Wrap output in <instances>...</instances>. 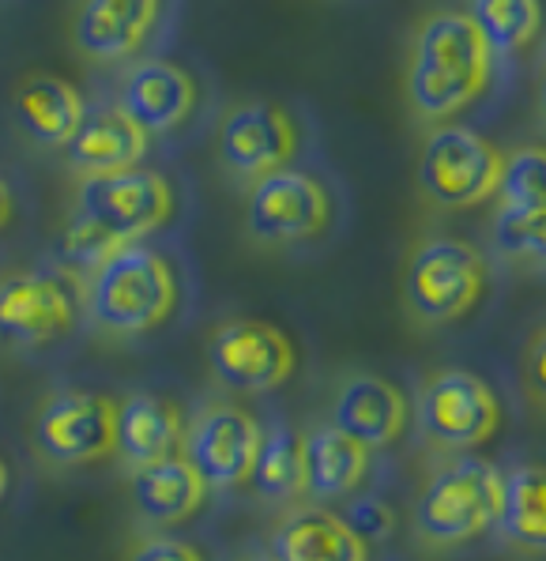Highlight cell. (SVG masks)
<instances>
[{
    "mask_svg": "<svg viewBox=\"0 0 546 561\" xmlns=\"http://www.w3.org/2000/svg\"><path fill=\"white\" fill-rule=\"evenodd\" d=\"M12 114L42 148H65L87 117V99L72 80L57 72H27L12 88Z\"/></svg>",
    "mask_w": 546,
    "mask_h": 561,
    "instance_id": "ac0fdd59",
    "label": "cell"
},
{
    "mask_svg": "<svg viewBox=\"0 0 546 561\" xmlns=\"http://www.w3.org/2000/svg\"><path fill=\"white\" fill-rule=\"evenodd\" d=\"M487 290V264L479 249L460 238H426L403 267V301L419 324H453L479 306Z\"/></svg>",
    "mask_w": 546,
    "mask_h": 561,
    "instance_id": "8992f818",
    "label": "cell"
},
{
    "mask_svg": "<svg viewBox=\"0 0 546 561\" xmlns=\"http://www.w3.org/2000/svg\"><path fill=\"white\" fill-rule=\"evenodd\" d=\"M162 0H80L72 15V42L91 60H128L159 27Z\"/></svg>",
    "mask_w": 546,
    "mask_h": 561,
    "instance_id": "2e32d148",
    "label": "cell"
},
{
    "mask_svg": "<svg viewBox=\"0 0 546 561\" xmlns=\"http://www.w3.org/2000/svg\"><path fill=\"white\" fill-rule=\"evenodd\" d=\"M419 426L433 445L467 453L498 434L501 403L493 388L471 369H437L422 385Z\"/></svg>",
    "mask_w": 546,
    "mask_h": 561,
    "instance_id": "8fae6325",
    "label": "cell"
},
{
    "mask_svg": "<svg viewBox=\"0 0 546 561\" xmlns=\"http://www.w3.org/2000/svg\"><path fill=\"white\" fill-rule=\"evenodd\" d=\"M407 422H411V408H407L403 392L377 374L346 377L332 400V426H340L366 448L396 445Z\"/></svg>",
    "mask_w": 546,
    "mask_h": 561,
    "instance_id": "e0dca14e",
    "label": "cell"
},
{
    "mask_svg": "<svg viewBox=\"0 0 546 561\" xmlns=\"http://www.w3.org/2000/svg\"><path fill=\"white\" fill-rule=\"evenodd\" d=\"M298 125L275 102H241L230 106L219 121L215 151L230 178L257 181L280 167H291L298 151Z\"/></svg>",
    "mask_w": 546,
    "mask_h": 561,
    "instance_id": "5bb4252c",
    "label": "cell"
},
{
    "mask_svg": "<svg viewBox=\"0 0 546 561\" xmlns=\"http://www.w3.org/2000/svg\"><path fill=\"white\" fill-rule=\"evenodd\" d=\"M260 437H264L260 422L238 403H207L193 419H185L181 456L212 490H230L249 482Z\"/></svg>",
    "mask_w": 546,
    "mask_h": 561,
    "instance_id": "4fadbf2b",
    "label": "cell"
},
{
    "mask_svg": "<svg viewBox=\"0 0 546 561\" xmlns=\"http://www.w3.org/2000/svg\"><path fill=\"white\" fill-rule=\"evenodd\" d=\"M249 482L264 502H294L298 494H306V471H302V437L294 434L287 422H275L272 430H264L257 448L253 471Z\"/></svg>",
    "mask_w": 546,
    "mask_h": 561,
    "instance_id": "d4e9b609",
    "label": "cell"
},
{
    "mask_svg": "<svg viewBox=\"0 0 546 561\" xmlns=\"http://www.w3.org/2000/svg\"><path fill=\"white\" fill-rule=\"evenodd\" d=\"M249 561H275L272 554H257V558H249Z\"/></svg>",
    "mask_w": 546,
    "mask_h": 561,
    "instance_id": "4dcf8cb0",
    "label": "cell"
},
{
    "mask_svg": "<svg viewBox=\"0 0 546 561\" xmlns=\"http://www.w3.org/2000/svg\"><path fill=\"white\" fill-rule=\"evenodd\" d=\"M185 442V414L173 400L155 392H133L117 408V448L136 468L181 453Z\"/></svg>",
    "mask_w": 546,
    "mask_h": 561,
    "instance_id": "44dd1931",
    "label": "cell"
},
{
    "mask_svg": "<svg viewBox=\"0 0 546 561\" xmlns=\"http://www.w3.org/2000/svg\"><path fill=\"white\" fill-rule=\"evenodd\" d=\"M302 471H306V494H314L317 502H340L366 479L369 448L328 422L302 437Z\"/></svg>",
    "mask_w": 546,
    "mask_h": 561,
    "instance_id": "7402d4cb",
    "label": "cell"
},
{
    "mask_svg": "<svg viewBox=\"0 0 546 561\" xmlns=\"http://www.w3.org/2000/svg\"><path fill=\"white\" fill-rule=\"evenodd\" d=\"M117 106L125 110L147 136L173 133L189 121L196 110V80L189 68L173 65L162 57L136 60L121 80Z\"/></svg>",
    "mask_w": 546,
    "mask_h": 561,
    "instance_id": "9a60e30c",
    "label": "cell"
},
{
    "mask_svg": "<svg viewBox=\"0 0 546 561\" xmlns=\"http://www.w3.org/2000/svg\"><path fill=\"white\" fill-rule=\"evenodd\" d=\"M505 159L482 133L456 121H437L419 154V185L430 204L448 211L487 204L498 193Z\"/></svg>",
    "mask_w": 546,
    "mask_h": 561,
    "instance_id": "52a82bcc",
    "label": "cell"
},
{
    "mask_svg": "<svg viewBox=\"0 0 546 561\" xmlns=\"http://www.w3.org/2000/svg\"><path fill=\"white\" fill-rule=\"evenodd\" d=\"M501 471L482 456H460L430 474L414 502V531L426 547H464L498 524Z\"/></svg>",
    "mask_w": 546,
    "mask_h": 561,
    "instance_id": "277c9868",
    "label": "cell"
},
{
    "mask_svg": "<svg viewBox=\"0 0 546 561\" xmlns=\"http://www.w3.org/2000/svg\"><path fill=\"white\" fill-rule=\"evenodd\" d=\"M204 497L207 482L181 453L133 471V505L147 524H159V528L185 524L204 505Z\"/></svg>",
    "mask_w": 546,
    "mask_h": 561,
    "instance_id": "603a6c76",
    "label": "cell"
},
{
    "mask_svg": "<svg viewBox=\"0 0 546 561\" xmlns=\"http://www.w3.org/2000/svg\"><path fill=\"white\" fill-rule=\"evenodd\" d=\"M501 531L524 550H543L546 542V474L535 463L501 474Z\"/></svg>",
    "mask_w": 546,
    "mask_h": 561,
    "instance_id": "cb8c5ba5",
    "label": "cell"
},
{
    "mask_svg": "<svg viewBox=\"0 0 546 561\" xmlns=\"http://www.w3.org/2000/svg\"><path fill=\"white\" fill-rule=\"evenodd\" d=\"M498 211L490 241L498 256L516 264H539L546 249V159L539 148H520L505 159L498 181Z\"/></svg>",
    "mask_w": 546,
    "mask_h": 561,
    "instance_id": "7c38bea8",
    "label": "cell"
},
{
    "mask_svg": "<svg viewBox=\"0 0 546 561\" xmlns=\"http://www.w3.org/2000/svg\"><path fill=\"white\" fill-rule=\"evenodd\" d=\"M178 196L159 170L125 167L106 174H80L72 215L60 230L65 267L91 275L121 245L151 238L167 227Z\"/></svg>",
    "mask_w": 546,
    "mask_h": 561,
    "instance_id": "6da1fadb",
    "label": "cell"
},
{
    "mask_svg": "<svg viewBox=\"0 0 546 561\" xmlns=\"http://www.w3.org/2000/svg\"><path fill=\"white\" fill-rule=\"evenodd\" d=\"M178 272L155 245L133 241L106 256L83 283V306L102 332L147 335L178 309Z\"/></svg>",
    "mask_w": 546,
    "mask_h": 561,
    "instance_id": "3957f363",
    "label": "cell"
},
{
    "mask_svg": "<svg viewBox=\"0 0 546 561\" xmlns=\"http://www.w3.org/2000/svg\"><path fill=\"white\" fill-rule=\"evenodd\" d=\"M343 520L366 542H380L396 531V508L388 502H380V497H359V502L346 508Z\"/></svg>",
    "mask_w": 546,
    "mask_h": 561,
    "instance_id": "4316f807",
    "label": "cell"
},
{
    "mask_svg": "<svg viewBox=\"0 0 546 561\" xmlns=\"http://www.w3.org/2000/svg\"><path fill=\"white\" fill-rule=\"evenodd\" d=\"M467 15L482 31L490 54H520L543 27L539 0H471Z\"/></svg>",
    "mask_w": 546,
    "mask_h": 561,
    "instance_id": "484cf974",
    "label": "cell"
},
{
    "mask_svg": "<svg viewBox=\"0 0 546 561\" xmlns=\"http://www.w3.org/2000/svg\"><path fill=\"white\" fill-rule=\"evenodd\" d=\"M332 227V196L314 174L280 167L257 178L246 204V230L260 245H302Z\"/></svg>",
    "mask_w": 546,
    "mask_h": 561,
    "instance_id": "9c48e42d",
    "label": "cell"
},
{
    "mask_svg": "<svg viewBox=\"0 0 546 561\" xmlns=\"http://www.w3.org/2000/svg\"><path fill=\"white\" fill-rule=\"evenodd\" d=\"M34 445L57 468H83L117 453V403L87 388H57L34 419Z\"/></svg>",
    "mask_w": 546,
    "mask_h": 561,
    "instance_id": "ba28073f",
    "label": "cell"
},
{
    "mask_svg": "<svg viewBox=\"0 0 546 561\" xmlns=\"http://www.w3.org/2000/svg\"><path fill=\"white\" fill-rule=\"evenodd\" d=\"M12 215H15V196H12V185H8V178L0 174V230L12 222Z\"/></svg>",
    "mask_w": 546,
    "mask_h": 561,
    "instance_id": "f1b7e54d",
    "label": "cell"
},
{
    "mask_svg": "<svg viewBox=\"0 0 546 561\" xmlns=\"http://www.w3.org/2000/svg\"><path fill=\"white\" fill-rule=\"evenodd\" d=\"M268 554L275 561H369L366 539L343 516L320 505L294 508L283 516Z\"/></svg>",
    "mask_w": 546,
    "mask_h": 561,
    "instance_id": "d6986e66",
    "label": "cell"
},
{
    "mask_svg": "<svg viewBox=\"0 0 546 561\" xmlns=\"http://www.w3.org/2000/svg\"><path fill=\"white\" fill-rule=\"evenodd\" d=\"M83 279L72 267H15L0 275V343L38 351L80 321Z\"/></svg>",
    "mask_w": 546,
    "mask_h": 561,
    "instance_id": "5b68a950",
    "label": "cell"
},
{
    "mask_svg": "<svg viewBox=\"0 0 546 561\" xmlns=\"http://www.w3.org/2000/svg\"><path fill=\"white\" fill-rule=\"evenodd\" d=\"M128 561H204L193 542H181L173 535H147L133 547Z\"/></svg>",
    "mask_w": 546,
    "mask_h": 561,
    "instance_id": "83f0119b",
    "label": "cell"
},
{
    "mask_svg": "<svg viewBox=\"0 0 546 561\" xmlns=\"http://www.w3.org/2000/svg\"><path fill=\"white\" fill-rule=\"evenodd\" d=\"M4 494H8V468H4V460H0V502H4Z\"/></svg>",
    "mask_w": 546,
    "mask_h": 561,
    "instance_id": "f546056e",
    "label": "cell"
},
{
    "mask_svg": "<svg viewBox=\"0 0 546 561\" xmlns=\"http://www.w3.org/2000/svg\"><path fill=\"white\" fill-rule=\"evenodd\" d=\"M215 381L241 396H264L291 381L298 366L291 335L257 317H230L212 332L207 343Z\"/></svg>",
    "mask_w": 546,
    "mask_h": 561,
    "instance_id": "30bf717a",
    "label": "cell"
},
{
    "mask_svg": "<svg viewBox=\"0 0 546 561\" xmlns=\"http://www.w3.org/2000/svg\"><path fill=\"white\" fill-rule=\"evenodd\" d=\"M151 136L121 106H102L80 121L72 140L65 144L76 174H106V170L140 167Z\"/></svg>",
    "mask_w": 546,
    "mask_h": 561,
    "instance_id": "ffe728a7",
    "label": "cell"
},
{
    "mask_svg": "<svg viewBox=\"0 0 546 561\" xmlns=\"http://www.w3.org/2000/svg\"><path fill=\"white\" fill-rule=\"evenodd\" d=\"M493 76V54L467 12H433L419 23L407 49L403 91L414 117L448 121L482 99Z\"/></svg>",
    "mask_w": 546,
    "mask_h": 561,
    "instance_id": "7a4b0ae2",
    "label": "cell"
}]
</instances>
